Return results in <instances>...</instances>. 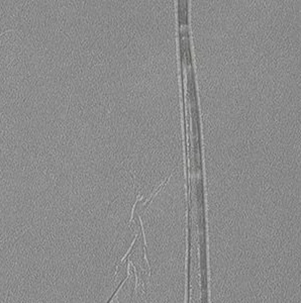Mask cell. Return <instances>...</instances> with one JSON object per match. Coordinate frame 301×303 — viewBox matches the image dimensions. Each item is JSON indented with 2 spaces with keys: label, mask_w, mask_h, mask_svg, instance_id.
Returning a JSON list of instances; mask_svg holds the SVG:
<instances>
[{
  "label": "cell",
  "mask_w": 301,
  "mask_h": 303,
  "mask_svg": "<svg viewBox=\"0 0 301 303\" xmlns=\"http://www.w3.org/2000/svg\"><path fill=\"white\" fill-rule=\"evenodd\" d=\"M186 7H185L184 9H182L181 6L179 5V10H178V12H179V22H180V25H187V9H186Z\"/></svg>",
  "instance_id": "6da1fadb"
}]
</instances>
